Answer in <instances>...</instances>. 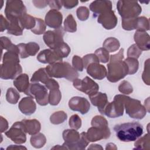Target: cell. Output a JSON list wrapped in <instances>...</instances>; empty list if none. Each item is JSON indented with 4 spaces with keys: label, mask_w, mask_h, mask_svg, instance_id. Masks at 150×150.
<instances>
[{
    "label": "cell",
    "mask_w": 150,
    "mask_h": 150,
    "mask_svg": "<svg viewBox=\"0 0 150 150\" xmlns=\"http://www.w3.org/2000/svg\"><path fill=\"white\" fill-rule=\"evenodd\" d=\"M123 59V48H121L117 53L110 56V60L107 64L108 71L106 76L109 81L116 83L124 79L128 74V66Z\"/></svg>",
    "instance_id": "cell-1"
},
{
    "label": "cell",
    "mask_w": 150,
    "mask_h": 150,
    "mask_svg": "<svg viewBox=\"0 0 150 150\" xmlns=\"http://www.w3.org/2000/svg\"><path fill=\"white\" fill-rule=\"evenodd\" d=\"M19 56V53L14 51H7L4 54L0 73L2 79H15L22 73Z\"/></svg>",
    "instance_id": "cell-2"
},
{
    "label": "cell",
    "mask_w": 150,
    "mask_h": 150,
    "mask_svg": "<svg viewBox=\"0 0 150 150\" xmlns=\"http://www.w3.org/2000/svg\"><path fill=\"white\" fill-rule=\"evenodd\" d=\"M117 137L122 142L135 141L143 133L142 125L137 122L115 125L114 127Z\"/></svg>",
    "instance_id": "cell-3"
},
{
    "label": "cell",
    "mask_w": 150,
    "mask_h": 150,
    "mask_svg": "<svg viewBox=\"0 0 150 150\" xmlns=\"http://www.w3.org/2000/svg\"><path fill=\"white\" fill-rule=\"evenodd\" d=\"M46 70L50 77L64 78L73 81L79 77V73L68 62H59L49 64Z\"/></svg>",
    "instance_id": "cell-4"
},
{
    "label": "cell",
    "mask_w": 150,
    "mask_h": 150,
    "mask_svg": "<svg viewBox=\"0 0 150 150\" xmlns=\"http://www.w3.org/2000/svg\"><path fill=\"white\" fill-rule=\"evenodd\" d=\"M64 142L63 144L66 149H84L89 144L86 132L79 134L74 129H67L62 134Z\"/></svg>",
    "instance_id": "cell-5"
},
{
    "label": "cell",
    "mask_w": 150,
    "mask_h": 150,
    "mask_svg": "<svg viewBox=\"0 0 150 150\" xmlns=\"http://www.w3.org/2000/svg\"><path fill=\"white\" fill-rule=\"evenodd\" d=\"M117 8L122 19L137 18L142 12L141 6L135 1H118Z\"/></svg>",
    "instance_id": "cell-6"
},
{
    "label": "cell",
    "mask_w": 150,
    "mask_h": 150,
    "mask_svg": "<svg viewBox=\"0 0 150 150\" xmlns=\"http://www.w3.org/2000/svg\"><path fill=\"white\" fill-rule=\"evenodd\" d=\"M124 106L126 114L132 118L141 120L146 114L147 110L138 100L131 98L125 95Z\"/></svg>",
    "instance_id": "cell-7"
},
{
    "label": "cell",
    "mask_w": 150,
    "mask_h": 150,
    "mask_svg": "<svg viewBox=\"0 0 150 150\" xmlns=\"http://www.w3.org/2000/svg\"><path fill=\"white\" fill-rule=\"evenodd\" d=\"M25 94L35 98L36 102L40 105L45 106L49 104L47 88L46 86L39 83H30L29 89Z\"/></svg>",
    "instance_id": "cell-8"
},
{
    "label": "cell",
    "mask_w": 150,
    "mask_h": 150,
    "mask_svg": "<svg viewBox=\"0 0 150 150\" xmlns=\"http://www.w3.org/2000/svg\"><path fill=\"white\" fill-rule=\"evenodd\" d=\"M125 95L117 94L114 96V100L111 103H108L102 114L109 118H117L124 114V100Z\"/></svg>",
    "instance_id": "cell-9"
},
{
    "label": "cell",
    "mask_w": 150,
    "mask_h": 150,
    "mask_svg": "<svg viewBox=\"0 0 150 150\" xmlns=\"http://www.w3.org/2000/svg\"><path fill=\"white\" fill-rule=\"evenodd\" d=\"M4 12L8 20L20 19L21 17L26 14V8L22 1L8 0L6 2Z\"/></svg>",
    "instance_id": "cell-10"
},
{
    "label": "cell",
    "mask_w": 150,
    "mask_h": 150,
    "mask_svg": "<svg viewBox=\"0 0 150 150\" xmlns=\"http://www.w3.org/2000/svg\"><path fill=\"white\" fill-rule=\"evenodd\" d=\"M26 131L23 122L16 121L12 124L5 135L16 144H22L26 141Z\"/></svg>",
    "instance_id": "cell-11"
},
{
    "label": "cell",
    "mask_w": 150,
    "mask_h": 150,
    "mask_svg": "<svg viewBox=\"0 0 150 150\" xmlns=\"http://www.w3.org/2000/svg\"><path fill=\"white\" fill-rule=\"evenodd\" d=\"M73 85L77 90L85 93L88 97L95 94L99 90L98 84L88 76L83 79H75L73 81Z\"/></svg>",
    "instance_id": "cell-12"
},
{
    "label": "cell",
    "mask_w": 150,
    "mask_h": 150,
    "mask_svg": "<svg viewBox=\"0 0 150 150\" xmlns=\"http://www.w3.org/2000/svg\"><path fill=\"white\" fill-rule=\"evenodd\" d=\"M64 30L60 28L53 30H47L43 34V39L45 43L52 50H54L60 44L64 42L63 36Z\"/></svg>",
    "instance_id": "cell-13"
},
{
    "label": "cell",
    "mask_w": 150,
    "mask_h": 150,
    "mask_svg": "<svg viewBox=\"0 0 150 150\" xmlns=\"http://www.w3.org/2000/svg\"><path fill=\"white\" fill-rule=\"evenodd\" d=\"M111 132L108 127H91L88 129L86 136L89 142H96L101 139H107L110 137Z\"/></svg>",
    "instance_id": "cell-14"
},
{
    "label": "cell",
    "mask_w": 150,
    "mask_h": 150,
    "mask_svg": "<svg viewBox=\"0 0 150 150\" xmlns=\"http://www.w3.org/2000/svg\"><path fill=\"white\" fill-rule=\"evenodd\" d=\"M69 107L74 111H79L81 114H87L90 108V104L87 98L79 96H75L70 98Z\"/></svg>",
    "instance_id": "cell-15"
},
{
    "label": "cell",
    "mask_w": 150,
    "mask_h": 150,
    "mask_svg": "<svg viewBox=\"0 0 150 150\" xmlns=\"http://www.w3.org/2000/svg\"><path fill=\"white\" fill-rule=\"evenodd\" d=\"M96 16H97V22L105 29H114L117 24V17L112 10L105 11Z\"/></svg>",
    "instance_id": "cell-16"
},
{
    "label": "cell",
    "mask_w": 150,
    "mask_h": 150,
    "mask_svg": "<svg viewBox=\"0 0 150 150\" xmlns=\"http://www.w3.org/2000/svg\"><path fill=\"white\" fill-rule=\"evenodd\" d=\"M63 21V15L58 10L52 9L46 14L45 21L46 25L50 28L54 29H58L62 26Z\"/></svg>",
    "instance_id": "cell-17"
},
{
    "label": "cell",
    "mask_w": 150,
    "mask_h": 150,
    "mask_svg": "<svg viewBox=\"0 0 150 150\" xmlns=\"http://www.w3.org/2000/svg\"><path fill=\"white\" fill-rule=\"evenodd\" d=\"M36 59L42 63L49 64L63 62V59L59 56L53 50L50 49H46L38 53Z\"/></svg>",
    "instance_id": "cell-18"
},
{
    "label": "cell",
    "mask_w": 150,
    "mask_h": 150,
    "mask_svg": "<svg viewBox=\"0 0 150 150\" xmlns=\"http://www.w3.org/2000/svg\"><path fill=\"white\" fill-rule=\"evenodd\" d=\"M19 49V54L21 58L25 59L29 56H33L36 54L40 49L39 45L35 42L28 43H21L17 45Z\"/></svg>",
    "instance_id": "cell-19"
},
{
    "label": "cell",
    "mask_w": 150,
    "mask_h": 150,
    "mask_svg": "<svg viewBox=\"0 0 150 150\" xmlns=\"http://www.w3.org/2000/svg\"><path fill=\"white\" fill-rule=\"evenodd\" d=\"M86 69L87 74L96 80H101L104 79L107 74L105 67L99 63H92Z\"/></svg>",
    "instance_id": "cell-20"
},
{
    "label": "cell",
    "mask_w": 150,
    "mask_h": 150,
    "mask_svg": "<svg viewBox=\"0 0 150 150\" xmlns=\"http://www.w3.org/2000/svg\"><path fill=\"white\" fill-rule=\"evenodd\" d=\"M134 39L136 45L142 51L150 49V37L146 32L136 30L134 35Z\"/></svg>",
    "instance_id": "cell-21"
},
{
    "label": "cell",
    "mask_w": 150,
    "mask_h": 150,
    "mask_svg": "<svg viewBox=\"0 0 150 150\" xmlns=\"http://www.w3.org/2000/svg\"><path fill=\"white\" fill-rule=\"evenodd\" d=\"M18 108L21 112L26 115H30L33 114L36 110V105L31 97H25L19 102Z\"/></svg>",
    "instance_id": "cell-22"
},
{
    "label": "cell",
    "mask_w": 150,
    "mask_h": 150,
    "mask_svg": "<svg viewBox=\"0 0 150 150\" xmlns=\"http://www.w3.org/2000/svg\"><path fill=\"white\" fill-rule=\"evenodd\" d=\"M89 8L93 12V16L96 17L105 11L112 10V2L110 1H94L90 4Z\"/></svg>",
    "instance_id": "cell-23"
},
{
    "label": "cell",
    "mask_w": 150,
    "mask_h": 150,
    "mask_svg": "<svg viewBox=\"0 0 150 150\" xmlns=\"http://www.w3.org/2000/svg\"><path fill=\"white\" fill-rule=\"evenodd\" d=\"M91 104L98 108V110L102 114L105 107L108 103V97L105 93L97 92L95 94L89 97Z\"/></svg>",
    "instance_id": "cell-24"
},
{
    "label": "cell",
    "mask_w": 150,
    "mask_h": 150,
    "mask_svg": "<svg viewBox=\"0 0 150 150\" xmlns=\"http://www.w3.org/2000/svg\"><path fill=\"white\" fill-rule=\"evenodd\" d=\"M29 80L28 75L26 73H23L15 78L13 83L19 92L26 94L30 86Z\"/></svg>",
    "instance_id": "cell-25"
},
{
    "label": "cell",
    "mask_w": 150,
    "mask_h": 150,
    "mask_svg": "<svg viewBox=\"0 0 150 150\" xmlns=\"http://www.w3.org/2000/svg\"><path fill=\"white\" fill-rule=\"evenodd\" d=\"M22 121L23 122L26 132L28 134L30 135H33L39 133L40 131L41 124L38 120L24 119L22 120Z\"/></svg>",
    "instance_id": "cell-26"
},
{
    "label": "cell",
    "mask_w": 150,
    "mask_h": 150,
    "mask_svg": "<svg viewBox=\"0 0 150 150\" xmlns=\"http://www.w3.org/2000/svg\"><path fill=\"white\" fill-rule=\"evenodd\" d=\"M8 21H9V25L8 29H6L7 33L9 35L15 36L22 35L23 29L20 24L19 19H11Z\"/></svg>",
    "instance_id": "cell-27"
},
{
    "label": "cell",
    "mask_w": 150,
    "mask_h": 150,
    "mask_svg": "<svg viewBox=\"0 0 150 150\" xmlns=\"http://www.w3.org/2000/svg\"><path fill=\"white\" fill-rule=\"evenodd\" d=\"M50 78L46 70V68H40L33 74L30 81L31 83L41 82L45 84Z\"/></svg>",
    "instance_id": "cell-28"
},
{
    "label": "cell",
    "mask_w": 150,
    "mask_h": 150,
    "mask_svg": "<svg viewBox=\"0 0 150 150\" xmlns=\"http://www.w3.org/2000/svg\"><path fill=\"white\" fill-rule=\"evenodd\" d=\"M120 47L119 40L114 37L107 38L103 43V47L108 52H114Z\"/></svg>",
    "instance_id": "cell-29"
},
{
    "label": "cell",
    "mask_w": 150,
    "mask_h": 150,
    "mask_svg": "<svg viewBox=\"0 0 150 150\" xmlns=\"http://www.w3.org/2000/svg\"><path fill=\"white\" fill-rule=\"evenodd\" d=\"M19 22L23 29L32 30L35 26L36 18L26 13L20 18Z\"/></svg>",
    "instance_id": "cell-30"
},
{
    "label": "cell",
    "mask_w": 150,
    "mask_h": 150,
    "mask_svg": "<svg viewBox=\"0 0 150 150\" xmlns=\"http://www.w3.org/2000/svg\"><path fill=\"white\" fill-rule=\"evenodd\" d=\"M30 142L32 146L35 148H42L46 142V138L44 134L39 132L35 135H32L30 138Z\"/></svg>",
    "instance_id": "cell-31"
},
{
    "label": "cell",
    "mask_w": 150,
    "mask_h": 150,
    "mask_svg": "<svg viewBox=\"0 0 150 150\" xmlns=\"http://www.w3.org/2000/svg\"><path fill=\"white\" fill-rule=\"evenodd\" d=\"M64 31L73 33L77 30V23L73 16L71 14L67 15L64 21Z\"/></svg>",
    "instance_id": "cell-32"
},
{
    "label": "cell",
    "mask_w": 150,
    "mask_h": 150,
    "mask_svg": "<svg viewBox=\"0 0 150 150\" xmlns=\"http://www.w3.org/2000/svg\"><path fill=\"white\" fill-rule=\"evenodd\" d=\"M149 133L144 135L141 137L134 143V148L136 149H149L150 142H149Z\"/></svg>",
    "instance_id": "cell-33"
},
{
    "label": "cell",
    "mask_w": 150,
    "mask_h": 150,
    "mask_svg": "<svg viewBox=\"0 0 150 150\" xmlns=\"http://www.w3.org/2000/svg\"><path fill=\"white\" fill-rule=\"evenodd\" d=\"M67 118V114L63 111H58L53 113L50 117V122L57 125L64 122Z\"/></svg>",
    "instance_id": "cell-34"
},
{
    "label": "cell",
    "mask_w": 150,
    "mask_h": 150,
    "mask_svg": "<svg viewBox=\"0 0 150 150\" xmlns=\"http://www.w3.org/2000/svg\"><path fill=\"white\" fill-rule=\"evenodd\" d=\"M62 99V93L59 88L53 89L49 91L48 100L49 103L52 105H57Z\"/></svg>",
    "instance_id": "cell-35"
},
{
    "label": "cell",
    "mask_w": 150,
    "mask_h": 150,
    "mask_svg": "<svg viewBox=\"0 0 150 150\" xmlns=\"http://www.w3.org/2000/svg\"><path fill=\"white\" fill-rule=\"evenodd\" d=\"M1 46L2 52L5 49L7 51H14L19 53V49L17 45L13 44L8 37H1Z\"/></svg>",
    "instance_id": "cell-36"
},
{
    "label": "cell",
    "mask_w": 150,
    "mask_h": 150,
    "mask_svg": "<svg viewBox=\"0 0 150 150\" xmlns=\"http://www.w3.org/2000/svg\"><path fill=\"white\" fill-rule=\"evenodd\" d=\"M20 98V94L18 90L14 88L10 87L7 90L6 93V101L12 104H15Z\"/></svg>",
    "instance_id": "cell-37"
},
{
    "label": "cell",
    "mask_w": 150,
    "mask_h": 150,
    "mask_svg": "<svg viewBox=\"0 0 150 150\" xmlns=\"http://www.w3.org/2000/svg\"><path fill=\"white\" fill-rule=\"evenodd\" d=\"M124 62L126 63L128 66V74L132 75L137 72L139 67V62L138 59L132 57H127L124 60Z\"/></svg>",
    "instance_id": "cell-38"
},
{
    "label": "cell",
    "mask_w": 150,
    "mask_h": 150,
    "mask_svg": "<svg viewBox=\"0 0 150 150\" xmlns=\"http://www.w3.org/2000/svg\"><path fill=\"white\" fill-rule=\"evenodd\" d=\"M61 58L67 57L70 53L71 49L69 46L64 42L60 44L56 48L53 50Z\"/></svg>",
    "instance_id": "cell-39"
},
{
    "label": "cell",
    "mask_w": 150,
    "mask_h": 150,
    "mask_svg": "<svg viewBox=\"0 0 150 150\" xmlns=\"http://www.w3.org/2000/svg\"><path fill=\"white\" fill-rule=\"evenodd\" d=\"M137 18L122 19L121 26L125 30H132L137 29Z\"/></svg>",
    "instance_id": "cell-40"
},
{
    "label": "cell",
    "mask_w": 150,
    "mask_h": 150,
    "mask_svg": "<svg viewBox=\"0 0 150 150\" xmlns=\"http://www.w3.org/2000/svg\"><path fill=\"white\" fill-rule=\"evenodd\" d=\"M46 23L43 20L40 18H36L35 26L31 30V31L35 35H40L44 34L46 30Z\"/></svg>",
    "instance_id": "cell-41"
},
{
    "label": "cell",
    "mask_w": 150,
    "mask_h": 150,
    "mask_svg": "<svg viewBox=\"0 0 150 150\" xmlns=\"http://www.w3.org/2000/svg\"><path fill=\"white\" fill-rule=\"evenodd\" d=\"M94 54L97 56L100 62L106 63L109 62L110 56L109 52L104 47H100L96 50Z\"/></svg>",
    "instance_id": "cell-42"
},
{
    "label": "cell",
    "mask_w": 150,
    "mask_h": 150,
    "mask_svg": "<svg viewBox=\"0 0 150 150\" xmlns=\"http://www.w3.org/2000/svg\"><path fill=\"white\" fill-rule=\"evenodd\" d=\"M137 30L139 31H147L149 29V22L146 17L140 16L137 18Z\"/></svg>",
    "instance_id": "cell-43"
},
{
    "label": "cell",
    "mask_w": 150,
    "mask_h": 150,
    "mask_svg": "<svg viewBox=\"0 0 150 150\" xmlns=\"http://www.w3.org/2000/svg\"><path fill=\"white\" fill-rule=\"evenodd\" d=\"M91 125L92 127H108V123L107 120L101 115L94 116L91 120Z\"/></svg>",
    "instance_id": "cell-44"
},
{
    "label": "cell",
    "mask_w": 150,
    "mask_h": 150,
    "mask_svg": "<svg viewBox=\"0 0 150 150\" xmlns=\"http://www.w3.org/2000/svg\"><path fill=\"white\" fill-rule=\"evenodd\" d=\"M76 15L80 21H84L88 19L90 15V11L86 6H80L77 9Z\"/></svg>",
    "instance_id": "cell-45"
},
{
    "label": "cell",
    "mask_w": 150,
    "mask_h": 150,
    "mask_svg": "<svg viewBox=\"0 0 150 150\" xmlns=\"http://www.w3.org/2000/svg\"><path fill=\"white\" fill-rule=\"evenodd\" d=\"M118 90L124 94H129L133 91V87L129 82L126 80L122 81L118 86Z\"/></svg>",
    "instance_id": "cell-46"
},
{
    "label": "cell",
    "mask_w": 150,
    "mask_h": 150,
    "mask_svg": "<svg viewBox=\"0 0 150 150\" xmlns=\"http://www.w3.org/2000/svg\"><path fill=\"white\" fill-rule=\"evenodd\" d=\"M69 125L71 128L77 130L81 127V119L77 114H74L69 118Z\"/></svg>",
    "instance_id": "cell-47"
},
{
    "label": "cell",
    "mask_w": 150,
    "mask_h": 150,
    "mask_svg": "<svg viewBox=\"0 0 150 150\" xmlns=\"http://www.w3.org/2000/svg\"><path fill=\"white\" fill-rule=\"evenodd\" d=\"M83 62L84 68L86 69L87 67L92 63H99L100 61L97 56L94 53H90L84 56L82 58Z\"/></svg>",
    "instance_id": "cell-48"
},
{
    "label": "cell",
    "mask_w": 150,
    "mask_h": 150,
    "mask_svg": "<svg viewBox=\"0 0 150 150\" xmlns=\"http://www.w3.org/2000/svg\"><path fill=\"white\" fill-rule=\"evenodd\" d=\"M142 54V50H140L136 44H133L129 47L127 50L128 57H132L138 59Z\"/></svg>",
    "instance_id": "cell-49"
},
{
    "label": "cell",
    "mask_w": 150,
    "mask_h": 150,
    "mask_svg": "<svg viewBox=\"0 0 150 150\" xmlns=\"http://www.w3.org/2000/svg\"><path fill=\"white\" fill-rule=\"evenodd\" d=\"M72 66L77 71H82L84 69V65L82 58L79 56L74 55L72 58Z\"/></svg>",
    "instance_id": "cell-50"
},
{
    "label": "cell",
    "mask_w": 150,
    "mask_h": 150,
    "mask_svg": "<svg viewBox=\"0 0 150 150\" xmlns=\"http://www.w3.org/2000/svg\"><path fill=\"white\" fill-rule=\"evenodd\" d=\"M142 79L144 83L149 86V59H148L144 63V69L142 74Z\"/></svg>",
    "instance_id": "cell-51"
},
{
    "label": "cell",
    "mask_w": 150,
    "mask_h": 150,
    "mask_svg": "<svg viewBox=\"0 0 150 150\" xmlns=\"http://www.w3.org/2000/svg\"><path fill=\"white\" fill-rule=\"evenodd\" d=\"M62 2L63 6L66 9L73 8L79 4V1L77 0H63Z\"/></svg>",
    "instance_id": "cell-52"
},
{
    "label": "cell",
    "mask_w": 150,
    "mask_h": 150,
    "mask_svg": "<svg viewBox=\"0 0 150 150\" xmlns=\"http://www.w3.org/2000/svg\"><path fill=\"white\" fill-rule=\"evenodd\" d=\"M45 86L47 89L49 90H53V89H56V88H59V84L58 82L55 80L54 79L50 78L47 83L45 84Z\"/></svg>",
    "instance_id": "cell-53"
},
{
    "label": "cell",
    "mask_w": 150,
    "mask_h": 150,
    "mask_svg": "<svg viewBox=\"0 0 150 150\" xmlns=\"http://www.w3.org/2000/svg\"><path fill=\"white\" fill-rule=\"evenodd\" d=\"M48 5L50 8L58 11L63 6L62 1H49Z\"/></svg>",
    "instance_id": "cell-54"
},
{
    "label": "cell",
    "mask_w": 150,
    "mask_h": 150,
    "mask_svg": "<svg viewBox=\"0 0 150 150\" xmlns=\"http://www.w3.org/2000/svg\"><path fill=\"white\" fill-rule=\"evenodd\" d=\"M1 32H2L5 30L7 29L9 25V21L6 18L4 17V16L1 14Z\"/></svg>",
    "instance_id": "cell-55"
},
{
    "label": "cell",
    "mask_w": 150,
    "mask_h": 150,
    "mask_svg": "<svg viewBox=\"0 0 150 150\" xmlns=\"http://www.w3.org/2000/svg\"><path fill=\"white\" fill-rule=\"evenodd\" d=\"M1 132L2 133L6 131L8 128V122L7 120L3 117L1 116Z\"/></svg>",
    "instance_id": "cell-56"
},
{
    "label": "cell",
    "mask_w": 150,
    "mask_h": 150,
    "mask_svg": "<svg viewBox=\"0 0 150 150\" xmlns=\"http://www.w3.org/2000/svg\"><path fill=\"white\" fill-rule=\"evenodd\" d=\"M49 1H32L34 5L38 8H43L48 5Z\"/></svg>",
    "instance_id": "cell-57"
},
{
    "label": "cell",
    "mask_w": 150,
    "mask_h": 150,
    "mask_svg": "<svg viewBox=\"0 0 150 150\" xmlns=\"http://www.w3.org/2000/svg\"><path fill=\"white\" fill-rule=\"evenodd\" d=\"M27 149L26 147L22 145H11L6 148V149Z\"/></svg>",
    "instance_id": "cell-58"
},
{
    "label": "cell",
    "mask_w": 150,
    "mask_h": 150,
    "mask_svg": "<svg viewBox=\"0 0 150 150\" xmlns=\"http://www.w3.org/2000/svg\"><path fill=\"white\" fill-rule=\"evenodd\" d=\"M117 148L113 143H108L107 144L105 149H117Z\"/></svg>",
    "instance_id": "cell-59"
},
{
    "label": "cell",
    "mask_w": 150,
    "mask_h": 150,
    "mask_svg": "<svg viewBox=\"0 0 150 150\" xmlns=\"http://www.w3.org/2000/svg\"><path fill=\"white\" fill-rule=\"evenodd\" d=\"M103 149V148L100 145H98V144H91L90 145V146L88 148V149Z\"/></svg>",
    "instance_id": "cell-60"
},
{
    "label": "cell",
    "mask_w": 150,
    "mask_h": 150,
    "mask_svg": "<svg viewBox=\"0 0 150 150\" xmlns=\"http://www.w3.org/2000/svg\"><path fill=\"white\" fill-rule=\"evenodd\" d=\"M52 149H66V148L64 146H63V145H62L61 146L59 145H56V146H54V147H53L52 148Z\"/></svg>",
    "instance_id": "cell-61"
}]
</instances>
